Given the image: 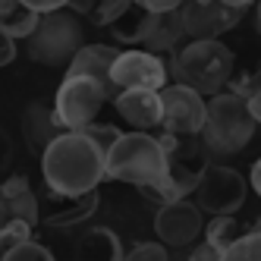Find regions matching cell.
Instances as JSON below:
<instances>
[{"mask_svg": "<svg viewBox=\"0 0 261 261\" xmlns=\"http://www.w3.org/2000/svg\"><path fill=\"white\" fill-rule=\"evenodd\" d=\"M85 133L95 139V142L104 148V151H110V148L117 145V139L123 136L120 129H117V126H110V123H88V126H85Z\"/></svg>", "mask_w": 261, "mask_h": 261, "instance_id": "28", "label": "cell"}, {"mask_svg": "<svg viewBox=\"0 0 261 261\" xmlns=\"http://www.w3.org/2000/svg\"><path fill=\"white\" fill-rule=\"evenodd\" d=\"M22 133H25V142H29L32 151L44 154V148L63 133V126H60V120H57V110H54V104H44V101L29 104L25 114H22Z\"/></svg>", "mask_w": 261, "mask_h": 261, "instance_id": "16", "label": "cell"}, {"mask_svg": "<svg viewBox=\"0 0 261 261\" xmlns=\"http://www.w3.org/2000/svg\"><path fill=\"white\" fill-rule=\"evenodd\" d=\"M170 246H164V242H139V246H133L126 252L129 261H167V252Z\"/></svg>", "mask_w": 261, "mask_h": 261, "instance_id": "27", "label": "cell"}, {"mask_svg": "<svg viewBox=\"0 0 261 261\" xmlns=\"http://www.w3.org/2000/svg\"><path fill=\"white\" fill-rule=\"evenodd\" d=\"M16 41H19V38H13V35L0 32V63H4V66L16 60Z\"/></svg>", "mask_w": 261, "mask_h": 261, "instance_id": "30", "label": "cell"}, {"mask_svg": "<svg viewBox=\"0 0 261 261\" xmlns=\"http://www.w3.org/2000/svg\"><path fill=\"white\" fill-rule=\"evenodd\" d=\"M252 7H255V25L261 29V0H255V4H252Z\"/></svg>", "mask_w": 261, "mask_h": 261, "instance_id": "37", "label": "cell"}, {"mask_svg": "<svg viewBox=\"0 0 261 261\" xmlns=\"http://www.w3.org/2000/svg\"><path fill=\"white\" fill-rule=\"evenodd\" d=\"M179 10L189 38H220L223 32L236 29L239 19L246 16L242 7L223 4V0H186Z\"/></svg>", "mask_w": 261, "mask_h": 261, "instance_id": "12", "label": "cell"}, {"mask_svg": "<svg viewBox=\"0 0 261 261\" xmlns=\"http://www.w3.org/2000/svg\"><path fill=\"white\" fill-rule=\"evenodd\" d=\"M44 186L57 192H91L107 179V151L85 129H63L41 154Z\"/></svg>", "mask_w": 261, "mask_h": 261, "instance_id": "1", "label": "cell"}, {"mask_svg": "<svg viewBox=\"0 0 261 261\" xmlns=\"http://www.w3.org/2000/svg\"><path fill=\"white\" fill-rule=\"evenodd\" d=\"M29 7H35L38 13H50V10H63L69 7V0H25Z\"/></svg>", "mask_w": 261, "mask_h": 261, "instance_id": "32", "label": "cell"}, {"mask_svg": "<svg viewBox=\"0 0 261 261\" xmlns=\"http://www.w3.org/2000/svg\"><path fill=\"white\" fill-rule=\"evenodd\" d=\"M154 233L170 249H189L204 233V211L189 198L167 201L154 214Z\"/></svg>", "mask_w": 261, "mask_h": 261, "instance_id": "10", "label": "cell"}, {"mask_svg": "<svg viewBox=\"0 0 261 261\" xmlns=\"http://www.w3.org/2000/svg\"><path fill=\"white\" fill-rule=\"evenodd\" d=\"M167 176V151L161 136H151L148 129H133L117 139V145L107 151V179L148 186Z\"/></svg>", "mask_w": 261, "mask_h": 261, "instance_id": "4", "label": "cell"}, {"mask_svg": "<svg viewBox=\"0 0 261 261\" xmlns=\"http://www.w3.org/2000/svg\"><path fill=\"white\" fill-rule=\"evenodd\" d=\"M151 22H154V10H148L145 4H139V0H133L114 22H110V35H114L117 41L123 44H145L148 32H151Z\"/></svg>", "mask_w": 261, "mask_h": 261, "instance_id": "19", "label": "cell"}, {"mask_svg": "<svg viewBox=\"0 0 261 261\" xmlns=\"http://www.w3.org/2000/svg\"><path fill=\"white\" fill-rule=\"evenodd\" d=\"M0 220H41V198L32 192L25 176H10L0 189Z\"/></svg>", "mask_w": 261, "mask_h": 261, "instance_id": "15", "label": "cell"}, {"mask_svg": "<svg viewBox=\"0 0 261 261\" xmlns=\"http://www.w3.org/2000/svg\"><path fill=\"white\" fill-rule=\"evenodd\" d=\"M227 261H261V230H249V233H242L230 252H227Z\"/></svg>", "mask_w": 261, "mask_h": 261, "instance_id": "23", "label": "cell"}, {"mask_svg": "<svg viewBox=\"0 0 261 261\" xmlns=\"http://www.w3.org/2000/svg\"><path fill=\"white\" fill-rule=\"evenodd\" d=\"M129 4H133V0H98L95 10L88 13V19L95 22V25H110Z\"/></svg>", "mask_w": 261, "mask_h": 261, "instance_id": "26", "label": "cell"}, {"mask_svg": "<svg viewBox=\"0 0 261 261\" xmlns=\"http://www.w3.org/2000/svg\"><path fill=\"white\" fill-rule=\"evenodd\" d=\"M32 227L35 223H29V220H0V255H7L19 242L32 239Z\"/></svg>", "mask_w": 261, "mask_h": 261, "instance_id": "24", "label": "cell"}, {"mask_svg": "<svg viewBox=\"0 0 261 261\" xmlns=\"http://www.w3.org/2000/svg\"><path fill=\"white\" fill-rule=\"evenodd\" d=\"M161 101H164V123L161 129L167 133H179V136H195L204 129L208 120V101L201 91H195L192 85H164L161 88Z\"/></svg>", "mask_w": 261, "mask_h": 261, "instance_id": "9", "label": "cell"}, {"mask_svg": "<svg viewBox=\"0 0 261 261\" xmlns=\"http://www.w3.org/2000/svg\"><path fill=\"white\" fill-rule=\"evenodd\" d=\"M161 145L167 151V176L173 179L179 195L195 192V186L204 173V167L211 161V151L204 145L201 133L195 136H179V133H161Z\"/></svg>", "mask_w": 261, "mask_h": 261, "instance_id": "7", "label": "cell"}, {"mask_svg": "<svg viewBox=\"0 0 261 261\" xmlns=\"http://www.w3.org/2000/svg\"><path fill=\"white\" fill-rule=\"evenodd\" d=\"M182 38H189L186 22H182V10H167V13H154L151 32H148L142 47L154 54H176Z\"/></svg>", "mask_w": 261, "mask_h": 261, "instance_id": "18", "label": "cell"}, {"mask_svg": "<svg viewBox=\"0 0 261 261\" xmlns=\"http://www.w3.org/2000/svg\"><path fill=\"white\" fill-rule=\"evenodd\" d=\"M258 120L252 117L249 98H242L239 91H217L208 101V120H204L201 139L208 145L211 158H230L239 154L255 136Z\"/></svg>", "mask_w": 261, "mask_h": 261, "instance_id": "3", "label": "cell"}, {"mask_svg": "<svg viewBox=\"0 0 261 261\" xmlns=\"http://www.w3.org/2000/svg\"><path fill=\"white\" fill-rule=\"evenodd\" d=\"M76 255L85 261H120L123 258V246L114 230L107 227H95L82 233V239L76 242Z\"/></svg>", "mask_w": 261, "mask_h": 261, "instance_id": "20", "label": "cell"}, {"mask_svg": "<svg viewBox=\"0 0 261 261\" xmlns=\"http://www.w3.org/2000/svg\"><path fill=\"white\" fill-rule=\"evenodd\" d=\"M255 230H261V217H258V223H255Z\"/></svg>", "mask_w": 261, "mask_h": 261, "instance_id": "38", "label": "cell"}, {"mask_svg": "<svg viewBox=\"0 0 261 261\" xmlns=\"http://www.w3.org/2000/svg\"><path fill=\"white\" fill-rule=\"evenodd\" d=\"M98 0H69V10H76L79 16H88L91 10H95Z\"/></svg>", "mask_w": 261, "mask_h": 261, "instance_id": "33", "label": "cell"}, {"mask_svg": "<svg viewBox=\"0 0 261 261\" xmlns=\"http://www.w3.org/2000/svg\"><path fill=\"white\" fill-rule=\"evenodd\" d=\"M230 88H233V91H239L242 98H252L255 91L261 88V69L246 72V76H239V79H230Z\"/></svg>", "mask_w": 261, "mask_h": 261, "instance_id": "29", "label": "cell"}, {"mask_svg": "<svg viewBox=\"0 0 261 261\" xmlns=\"http://www.w3.org/2000/svg\"><path fill=\"white\" fill-rule=\"evenodd\" d=\"M249 107H252V117H255V120H258V126H261V88L249 98Z\"/></svg>", "mask_w": 261, "mask_h": 261, "instance_id": "35", "label": "cell"}, {"mask_svg": "<svg viewBox=\"0 0 261 261\" xmlns=\"http://www.w3.org/2000/svg\"><path fill=\"white\" fill-rule=\"evenodd\" d=\"M4 261H54V255H50V249H44L41 242H35V239H25V242H19L16 249H10L7 255H4Z\"/></svg>", "mask_w": 261, "mask_h": 261, "instance_id": "25", "label": "cell"}, {"mask_svg": "<svg viewBox=\"0 0 261 261\" xmlns=\"http://www.w3.org/2000/svg\"><path fill=\"white\" fill-rule=\"evenodd\" d=\"M246 192H249V182L242 179L239 170L223 164H208L192 195L198 208L214 217V214H236L246 204Z\"/></svg>", "mask_w": 261, "mask_h": 261, "instance_id": "8", "label": "cell"}, {"mask_svg": "<svg viewBox=\"0 0 261 261\" xmlns=\"http://www.w3.org/2000/svg\"><path fill=\"white\" fill-rule=\"evenodd\" d=\"M38 198H41V223L57 227V230L76 227V223L88 220L98 208V189L69 195V192H57V189H50V186H44V192Z\"/></svg>", "mask_w": 261, "mask_h": 261, "instance_id": "13", "label": "cell"}, {"mask_svg": "<svg viewBox=\"0 0 261 261\" xmlns=\"http://www.w3.org/2000/svg\"><path fill=\"white\" fill-rule=\"evenodd\" d=\"M233 69H236V57L220 38H192L186 47L173 54L170 63L173 79L182 85H192L204 98L227 88L233 79Z\"/></svg>", "mask_w": 261, "mask_h": 261, "instance_id": "2", "label": "cell"}, {"mask_svg": "<svg viewBox=\"0 0 261 261\" xmlns=\"http://www.w3.org/2000/svg\"><path fill=\"white\" fill-rule=\"evenodd\" d=\"M41 13L29 7L25 0H0V32L13 35V38H29L38 29Z\"/></svg>", "mask_w": 261, "mask_h": 261, "instance_id": "21", "label": "cell"}, {"mask_svg": "<svg viewBox=\"0 0 261 261\" xmlns=\"http://www.w3.org/2000/svg\"><path fill=\"white\" fill-rule=\"evenodd\" d=\"M223 4H233V7H242V10H249L255 0H223Z\"/></svg>", "mask_w": 261, "mask_h": 261, "instance_id": "36", "label": "cell"}, {"mask_svg": "<svg viewBox=\"0 0 261 261\" xmlns=\"http://www.w3.org/2000/svg\"><path fill=\"white\" fill-rule=\"evenodd\" d=\"M242 233H249V230L242 227V223H239L233 214H214V220L208 223V227H204V239H208L223 258H227L230 246H233V242H236Z\"/></svg>", "mask_w": 261, "mask_h": 261, "instance_id": "22", "label": "cell"}, {"mask_svg": "<svg viewBox=\"0 0 261 261\" xmlns=\"http://www.w3.org/2000/svg\"><path fill=\"white\" fill-rule=\"evenodd\" d=\"M249 179H252V189H255V192L261 195V158H258V161L252 164V176H249Z\"/></svg>", "mask_w": 261, "mask_h": 261, "instance_id": "34", "label": "cell"}, {"mask_svg": "<svg viewBox=\"0 0 261 261\" xmlns=\"http://www.w3.org/2000/svg\"><path fill=\"white\" fill-rule=\"evenodd\" d=\"M117 114L133 126V129H161L164 123V101L161 91L154 88H123L114 98Z\"/></svg>", "mask_w": 261, "mask_h": 261, "instance_id": "14", "label": "cell"}, {"mask_svg": "<svg viewBox=\"0 0 261 261\" xmlns=\"http://www.w3.org/2000/svg\"><path fill=\"white\" fill-rule=\"evenodd\" d=\"M29 57L41 66H69L72 57L85 47V29L76 10H50L41 13V22L29 38Z\"/></svg>", "mask_w": 261, "mask_h": 261, "instance_id": "5", "label": "cell"}, {"mask_svg": "<svg viewBox=\"0 0 261 261\" xmlns=\"http://www.w3.org/2000/svg\"><path fill=\"white\" fill-rule=\"evenodd\" d=\"M139 4H145L148 10H154V13H167V10H179L186 0H139Z\"/></svg>", "mask_w": 261, "mask_h": 261, "instance_id": "31", "label": "cell"}, {"mask_svg": "<svg viewBox=\"0 0 261 261\" xmlns=\"http://www.w3.org/2000/svg\"><path fill=\"white\" fill-rule=\"evenodd\" d=\"M117 57H120V50L110 47V44H85L76 57H72L66 72L69 76H95V79H101L110 88V95L117 98V88H114V82H110V69H114Z\"/></svg>", "mask_w": 261, "mask_h": 261, "instance_id": "17", "label": "cell"}, {"mask_svg": "<svg viewBox=\"0 0 261 261\" xmlns=\"http://www.w3.org/2000/svg\"><path fill=\"white\" fill-rule=\"evenodd\" d=\"M107 101H114V95L101 79L66 72L63 85L57 88V98H54V110H57V120L63 129H85L88 123L98 120Z\"/></svg>", "mask_w": 261, "mask_h": 261, "instance_id": "6", "label": "cell"}, {"mask_svg": "<svg viewBox=\"0 0 261 261\" xmlns=\"http://www.w3.org/2000/svg\"><path fill=\"white\" fill-rule=\"evenodd\" d=\"M110 82L117 91L123 88H154L161 91L167 85V63L154 50H120V57L110 69Z\"/></svg>", "mask_w": 261, "mask_h": 261, "instance_id": "11", "label": "cell"}]
</instances>
